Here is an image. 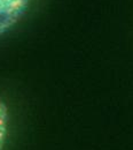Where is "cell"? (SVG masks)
<instances>
[{"label": "cell", "instance_id": "obj_1", "mask_svg": "<svg viewBox=\"0 0 133 150\" xmlns=\"http://www.w3.org/2000/svg\"><path fill=\"white\" fill-rule=\"evenodd\" d=\"M35 0H0V37L14 30Z\"/></svg>", "mask_w": 133, "mask_h": 150}, {"label": "cell", "instance_id": "obj_2", "mask_svg": "<svg viewBox=\"0 0 133 150\" xmlns=\"http://www.w3.org/2000/svg\"><path fill=\"white\" fill-rule=\"evenodd\" d=\"M9 125H10V113L6 102L0 98V150H3L8 135H9Z\"/></svg>", "mask_w": 133, "mask_h": 150}]
</instances>
